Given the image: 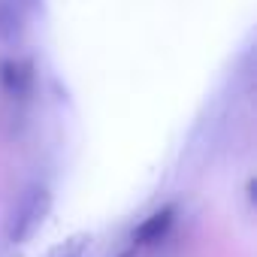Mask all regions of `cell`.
Segmentation results:
<instances>
[{
  "instance_id": "obj_1",
  "label": "cell",
  "mask_w": 257,
  "mask_h": 257,
  "mask_svg": "<svg viewBox=\"0 0 257 257\" xmlns=\"http://www.w3.org/2000/svg\"><path fill=\"white\" fill-rule=\"evenodd\" d=\"M52 209V191L46 182H31L22 188V194L16 197V203L10 206V215H7V242L10 245H25L46 221Z\"/></svg>"
},
{
  "instance_id": "obj_2",
  "label": "cell",
  "mask_w": 257,
  "mask_h": 257,
  "mask_svg": "<svg viewBox=\"0 0 257 257\" xmlns=\"http://www.w3.org/2000/svg\"><path fill=\"white\" fill-rule=\"evenodd\" d=\"M176 215H179L176 206H161V209H155L149 218H143V224H140V227L134 230V236H131L127 257H134L137 251H146V248H155L158 242H164V239L170 236L173 224H176Z\"/></svg>"
},
{
  "instance_id": "obj_3",
  "label": "cell",
  "mask_w": 257,
  "mask_h": 257,
  "mask_svg": "<svg viewBox=\"0 0 257 257\" xmlns=\"http://www.w3.org/2000/svg\"><path fill=\"white\" fill-rule=\"evenodd\" d=\"M34 85H37V73H34V64L28 58H4L0 61V88L10 100H31L34 94Z\"/></svg>"
},
{
  "instance_id": "obj_4",
  "label": "cell",
  "mask_w": 257,
  "mask_h": 257,
  "mask_svg": "<svg viewBox=\"0 0 257 257\" xmlns=\"http://www.w3.org/2000/svg\"><path fill=\"white\" fill-rule=\"evenodd\" d=\"M28 19H31V13L19 0H0V40L19 43L28 34Z\"/></svg>"
},
{
  "instance_id": "obj_5",
  "label": "cell",
  "mask_w": 257,
  "mask_h": 257,
  "mask_svg": "<svg viewBox=\"0 0 257 257\" xmlns=\"http://www.w3.org/2000/svg\"><path fill=\"white\" fill-rule=\"evenodd\" d=\"M85 248H88V239H85V236H76V239L58 245L49 257H85Z\"/></svg>"
}]
</instances>
